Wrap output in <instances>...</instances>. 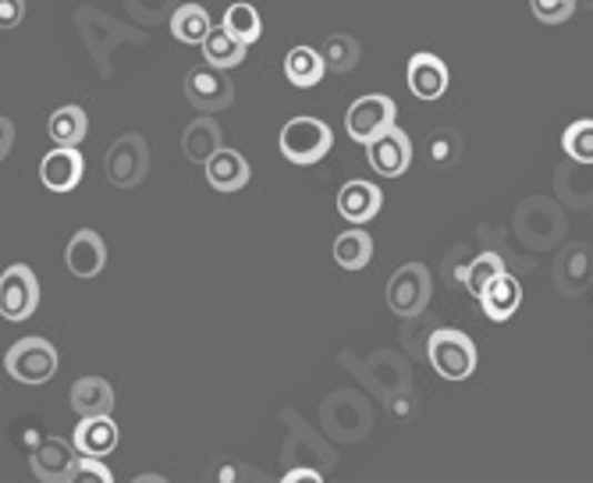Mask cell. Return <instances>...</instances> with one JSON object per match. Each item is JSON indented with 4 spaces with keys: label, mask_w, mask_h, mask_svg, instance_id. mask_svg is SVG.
I'll list each match as a JSON object with an SVG mask.
<instances>
[{
    "label": "cell",
    "mask_w": 593,
    "mask_h": 483,
    "mask_svg": "<svg viewBox=\"0 0 593 483\" xmlns=\"http://www.w3.org/2000/svg\"><path fill=\"white\" fill-rule=\"evenodd\" d=\"M76 462H79V449L61 437H43L32 449V473L43 483H71Z\"/></svg>",
    "instance_id": "obj_10"
},
{
    "label": "cell",
    "mask_w": 593,
    "mask_h": 483,
    "mask_svg": "<svg viewBox=\"0 0 593 483\" xmlns=\"http://www.w3.org/2000/svg\"><path fill=\"white\" fill-rule=\"evenodd\" d=\"M111 185L118 189H135L150 171V147L142 135H121L111 150H107V164H103Z\"/></svg>",
    "instance_id": "obj_5"
},
{
    "label": "cell",
    "mask_w": 593,
    "mask_h": 483,
    "mask_svg": "<svg viewBox=\"0 0 593 483\" xmlns=\"http://www.w3.org/2000/svg\"><path fill=\"white\" fill-rule=\"evenodd\" d=\"M320 53H323V64H328V71H338V76H349V71L359 64V43L345 32L328 36V43H323Z\"/></svg>",
    "instance_id": "obj_26"
},
{
    "label": "cell",
    "mask_w": 593,
    "mask_h": 483,
    "mask_svg": "<svg viewBox=\"0 0 593 483\" xmlns=\"http://www.w3.org/2000/svg\"><path fill=\"white\" fill-rule=\"evenodd\" d=\"M409 89L416 100H441L448 89V64L438 58V53H412L409 61Z\"/></svg>",
    "instance_id": "obj_13"
},
{
    "label": "cell",
    "mask_w": 593,
    "mask_h": 483,
    "mask_svg": "<svg viewBox=\"0 0 593 483\" xmlns=\"http://www.w3.org/2000/svg\"><path fill=\"white\" fill-rule=\"evenodd\" d=\"M224 29L249 47L263 36V18L253 4H231L228 14H224Z\"/></svg>",
    "instance_id": "obj_27"
},
{
    "label": "cell",
    "mask_w": 593,
    "mask_h": 483,
    "mask_svg": "<svg viewBox=\"0 0 593 483\" xmlns=\"http://www.w3.org/2000/svg\"><path fill=\"white\" fill-rule=\"evenodd\" d=\"M328 76V64H323V53L313 47H292L289 58H284V79L295 89H313Z\"/></svg>",
    "instance_id": "obj_19"
},
{
    "label": "cell",
    "mask_w": 593,
    "mask_h": 483,
    "mask_svg": "<svg viewBox=\"0 0 593 483\" xmlns=\"http://www.w3.org/2000/svg\"><path fill=\"white\" fill-rule=\"evenodd\" d=\"M210 11L200 4H182L171 14V36L185 47H200L210 36Z\"/></svg>",
    "instance_id": "obj_23"
},
{
    "label": "cell",
    "mask_w": 593,
    "mask_h": 483,
    "mask_svg": "<svg viewBox=\"0 0 593 483\" xmlns=\"http://www.w3.org/2000/svg\"><path fill=\"white\" fill-rule=\"evenodd\" d=\"M11 142H14V124L8 118H0V160L11 153Z\"/></svg>",
    "instance_id": "obj_32"
},
{
    "label": "cell",
    "mask_w": 593,
    "mask_h": 483,
    "mask_svg": "<svg viewBox=\"0 0 593 483\" xmlns=\"http://www.w3.org/2000/svg\"><path fill=\"white\" fill-rule=\"evenodd\" d=\"M430 271L423 263H405L399 266V271L391 274L388 281V306L391 313H399V316H416L426 310V302H430Z\"/></svg>",
    "instance_id": "obj_6"
},
{
    "label": "cell",
    "mask_w": 593,
    "mask_h": 483,
    "mask_svg": "<svg viewBox=\"0 0 593 483\" xmlns=\"http://www.w3.org/2000/svg\"><path fill=\"white\" fill-rule=\"evenodd\" d=\"M36 310H40V281L29 263H11L0 274V316L22 324Z\"/></svg>",
    "instance_id": "obj_4"
},
{
    "label": "cell",
    "mask_w": 593,
    "mask_h": 483,
    "mask_svg": "<svg viewBox=\"0 0 593 483\" xmlns=\"http://www.w3.org/2000/svg\"><path fill=\"white\" fill-rule=\"evenodd\" d=\"M118 423L111 416H82L79 426H76V434H71V444L79 449V455H107V452H114L118 449Z\"/></svg>",
    "instance_id": "obj_17"
},
{
    "label": "cell",
    "mask_w": 593,
    "mask_h": 483,
    "mask_svg": "<svg viewBox=\"0 0 593 483\" xmlns=\"http://www.w3.org/2000/svg\"><path fill=\"white\" fill-rule=\"evenodd\" d=\"M501 271H505V260H501L497 253H480L470 266H462L459 278H462L465 289H470V295L480 299V292L488 289V284H491Z\"/></svg>",
    "instance_id": "obj_25"
},
{
    "label": "cell",
    "mask_w": 593,
    "mask_h": 483,
    "mask_svg": "<svg viewBox=\"0 0 593 483\" xmlns=\"http://www.w3.org/2000/svg\"><path fill=\"white\" fill-rule=\"evenodd\" d=\"M203 168H207V182L218 192H239V189L249 185V174H253L245 164V157L231 147H221Z\"/></svg>",
    "instance_id": "obj_15"
},
{
    "label": "cell",
    "mask_w": 593,
    "mask_h": 483,
    "mask_svg": "<svg viewBox=\"0 0 593 483\" xmlns=\"http://www.w3.org/2000/svg\"><path fill=\"white\" fill-rule=\"evenodd\" d=\"M47 132L53 139V147H79L89 132V118L82 107L68 103V107H58V111L50 114L47 121Z\"/></svg>",
    "instance_id": "obj_22"
},
{
    "label": "cell",
    "mask_w": 593,
    "mask_h": 483,
    "mask_svg": "<svg viewBox=\"0 0 593 483\" xmlns=\"http://www.w3.org/2000/svg\"><path fill=\"white\" fill-rule=\"evenodd\" d=\"M533 8V18L544 26H562L572 18V11H576V0H530Z\"/></svg>",
    "instance_id": "obj_29"
},
{
    "label": "cell",
    "mask_w": 593,
    "mask_h": 483,
    "mask_svg": "<svg viewBox=\"0 0 593 483\" xmlns=\"http://www.w3.org/2000/svg\"><path fill=\"white\" fill-rule=\"evenodd\" d=\"M82 174H86V157L79 153V147H53L40 164V182L50 192L79 189Z\"/></svg>",
    "instance_id": "obj_11"
},
{
    "label": "cell",
    "mask_w": 593,
    "mask_h": 483,
    "mask_svg": "<svg viewBox=\"0 0 593 483\" xmlns=\"http://www.w3.org/2000/svg\"><path fill=\"white\" fill-rule=\"evenodd\" d=\"M135 483H160V476H153V473H147V476H135Z\"/></svg>",
    "instance_id": "obj_34"
},
{
    "label": "cell",
    "mask_w": 593,
    "mask_h": 483,
    "mask_svg": "<svg viewBox=\"0 0 593 483\" xmlns=\"http://www.w3.org/2000/svg\"><path fill=\"white\" fill-rule=\"evenodd\" d=\"M562 150L565 157L576 160V164H593V118L569 124L562 135Z\"/></svg>",
    "instance_id": "obj_28"
},
{
    "label": "cell",
    "mask_w": 593,
    "mask_h": 483,
    "mask_svg": "<svg viewBox=\"0 0 593 483\" xmlns=\"http://www.w3.org/2000/svg\"><path fill=\"white\" fill-rule=\"evenodd\" d=\"M366 160L381 178H399L412 164V142H409V135L399 129V124H391L388 132L373 135L366 142Z\"/></svg>",
    "instance_id": "obj_9"
},
{
    "label": "cell",
    "mask_w": 593,
    "mask_h": 483,
    "mask_svg": "<svg viewBox=\"0 0 593 483\" xmlns=\"http://www.w3.org/2000/svg\"><path fill=\"white\" fill-rule=\"evenodd\" d=\"M71 483H114V473L103 466L100 455H79Z\"/></svg>",
    "instance_id": "obj_30"
},
{
    "label": "cell",
    "mask_w": 593,
    "mask_h": 483,
    "mask_svg": "<svg viewBox=\"0 0 593 483\" xmlns=\"http://www.w3.org/2000/svg\"><path fill=\"white\" fill-rule=\"evenodd\" d=\"M394 121H399V107H394V100L384 97V93H366V97H359L349 107L345 129H349V135L355 142H363V147H366L373 135L388 132Z\"/></svg>",
    "instance_id": "obj_7"
},
{
    "label": "cell",
    "mask_w": 593,
    "mask_h": 483,
    "mask_svg": "<svg viewBox=\"0 0 593 483\" xmlns=\"http://www.w3.org/2000/svg\"><path fill=\"white\" fill-rule=\"evenodd\" d=\"M221 147H224V135H221V124L213 118H195L182 135V150L192 164H207Z\"/></svg>",
    "instance_id": "obj_20"
},
{
    "label": "cell",
    "mask_w": 593,
    "mask_h": 483,
    "mask_svg": "<svg viewBox=\"0 0 593 483\" xmlns=\"http://www.w3.org/2000/svg\"><path fill=\"white\" fill-rule=\"evenodd\" d=\"M480 306L494 320V324H501V320H509L519 306H523V284H519L515 274L501 271L488 289L480 292Z\"/></svg>",
    "instance_id": "obj_16"
},
{
    "label": "cell",
    "mask_w": 593,
    "mask_h": 483,
    "mask_svg": "<svg viewBox=\"0 0 593 483\" xmlns=\"http://www.w3.org/2000/svg\"><path fill=\"white\" fill-rule=\"evenodd\" d=\"M58 366H61L58 349H53L47 338H22V342H14L4 355V370L18 384H29V388L53 381Z\"/></svg>",
    "instance_id": "obj_2"
},
{
    "label": "cell",
    "mask_w": 593,
    "mask_h": 483,
    "mask_svg": "<svg viewBox=\"0 0 593 483\" xmlns=\"http://www.w3.org/2000/svg\"><path fill=\"white\" fill-rule=\"evenodd\" d=\"M185 97L200 114H213V111H228L231 100H235V85L224 76V68H192L185 76Z\"/></svg>",
    "instance_id": "obj_8"
},
{
    "label": "cell",
    "mask_w": 593,
    "mask_h": 483,
    "mask_svg": "<svg viewBox=\"0 0 593 483\" xmlns=\"http://www.w3.org/2000/svg\"><path fill=\"white\" fill-rule=\"evenodd\" d=\"M278 147H281V157L292 160V164H316V160L331 153L334 135L320 118H292L281 129Z\"/></svg>",
    "instance_id": "obj_3"
},
{
    "label": "cell",
    "mask_w": 593,
    "mask_h": 483,
    "mask_svg": "<svg viewBox=\"0 0 593 483\" xmlns=\"http://www.w3.org/2000/svg\"><path fill=\"white\" fill-rule=\"evenodd\" d=\"M299 480H313V483H320L323 476H320L316 470H292V473H284V483H299Z\"/></svg>",
    "instance_id": "obj_33"
},
{
    "label": "cell",
    "mask_w": 593,
    "mask_h": 483,
    "mask_svg": "<svg viewBox=\"0 0 593 483\" xmlns=\"http://www.w3.org/2000/svg\"><path fill=\"white\" fill-rule=\"evenodd\" d=\"M426 355H430V366L438 370V378L444 381H465L473 378L476 370V345L470 334L452 331V328H441L430 334L426 342Z\"/></svg>",
    "instance_id": "obj_1"
},
{
    "label": "cell",
    "mask_w": 593,
    "mask_h": 483,
    "mask_svg": "<svg viewBox=\"0 0 593 483\" xmlns=\"http://www.w3.org/2000/svg\"><path fill=\"white\" fill-rule=\"evenodd\" d=\"M381 207H384V192L370 185L366 178H352L338 192V213L349 224H370L381 213Z\"/></svg>",
    "instance_id": "obj_12"
},
{
    "label": "cell",
    "mask_w": 593,
    "mask_h": 483,
    "mask_svg": "<svg viewBox=\"0 0 593 483\" xmlns=\"http://www.w3.org/2000/svg\"><path fill=\"white\" fill-rule=\"evenodd\" d=\"M64 260H68V271L76 278H97L107 263V245L93 228H82L71 235Z\"/></svg>",
    "instance_id": "obj_14"
},
{
    "label": "cell",
    "mask_w": 593,
    "mask_h": 483,
    "mask_svg": "<svg viewBox=\"0 0 593 483\" xmlns=\"http://www.w3.org/2000/svg\"><path fill=\"white\" fill-rule=\"evenodd\" d=\"M334 260L341 271H363L373 260V239L363 231V224H352L334 239Z\"/></svg>",
    "instance_id": "obj_21"
},
{
    "label": "cell",
    "mask_w": 593,
    "mask_h": 483,
    "mask_svg": "<svg viewBox=\"0 0 593 483\" xmlns=\"http://www.w3.org/2000/svg\"><path fill=\"white\" fill-rule=\"evenodd\" d=\"M68 402L79 416H111L114 413V388L103 378H79L71 384Z\"/></svg>",
    "instance_id": "obj_18"
},
{
    "label": "cell",
    "mask_w": 593,
    "mask_h": 483,
    "mask_svg": "<svg viewBox=\"0 0 593 483\" xmlns=\"http://www.w3.org/2000/svg\"><path fill=\"white\" fill-rule=\"evenodd\" d=\"M203 47V61L207 64H213V68H235V64H242L245 61V43L242 40H235L224 26L221 29H210V36L200 43Z\"/></svg>",
    "instance_id": "obj_24"
},
{
    "label": "cell",
    "mask_w": 593,
    "mask_h": 483,
    "mask_svg": "<svg viewBox=\"0 0 593 483\" xmlns=\"http://www.w3.org/2000/svg\"><path fill=\"white\" fill-rule=\"evenodd\" d=\"M26 18V0H0V29L22 26Z\"/></svg>",
    "instance_id": "obj_31"
}]
</instances>
